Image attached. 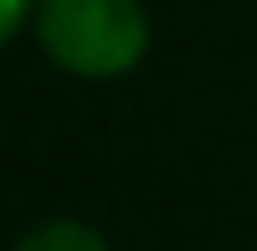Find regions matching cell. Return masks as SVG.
I'll return each instance as SVG.
<instances>
[{
  "instance_id": "cell-1",
  "label": "cell",
  "mask_w": 257,
  "mask_h": 251,
  "mask_svg": "<svg viewBox=\"0 0 257 251\" xmlns=\"http://www.w3.org/2000/svg\"><path fill=\"white\" fill-rule=\"evenodd\" d=\"M35 23L46 57L86 80H114L149 52V18L138 0H40Z\"/></svg>"
},
{
  "instance_id": "cell-2",
  "label": "cell",
  "mask_w": 257,
  "mask_h": 251,
  "mask_svg": "<svg viewBox=\"0 0 257 251\" xmlns=\"http://www.w3.org/2000/svg\"><path fill=\"white\" fill-rule=\"evenodd\" d=\"M18 251H109L103 245V234L97 228H86V223H74V217H57V223H40V228H29Z\"/></svg>"
},
{
  "instance_id": "cell-3",
  "label": "cell",
  "mask_w": 257,
  "mask_h": 251,
  "mask_svg": "<svg viewBox=\"0 0 257 251\" xmlns=\"http://www.w3.org/2000/svg\"><path fill=\"white\" fill-rule=\"evenodd\" d=\"M29 12H40L35 0H0V35H23V23H29Z\"/></svg>"
}]
</instances>
